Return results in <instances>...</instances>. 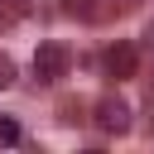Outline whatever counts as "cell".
Segmentation results:
<instances>
[{
    "label": "cell",
    "instance_id": "obj_1",
    "mask_svg": "<svg viewBox=\"0 0 154 154\" xmlns=\"http://www.w3.org/2000/svg\"><path fill=\"white\" fill-rule=\"evenodd\" d=\"M67 67H72V53H67L63 43H38V53H34V77H38L43 87H53L58 77H67Z\"/></svg>",
    "mask_w": 154,
    "mask_h": 154
},
{
    "label": "cell",
    "instance_id": "obj_9",
    "mask_svg": "<svg viewBox=\"0 0 154 154\" xmlns=\"http://www.w3.org/2000/svg\"><path fill=\"white\" fill-rule=\"evenodd\" d=\"M144 38H149V43H154V24H149V34H144Z\"/></svg>",
    "mask_w": 154,
    "mask_h": 154
},
{
    "label": "cell",
    "instance_id": "obj_5",
    "mask_svg": "<svg viewBox=\"0 0 154 154\" xmlns=\"http://www.w3.org/2000/svg\"><path fill=\"white\" fill-rule=\"evenodd\" d=\"M58 120H63V125L82 120V101H77V96H63V101H58Z\"/></svg>",
    "mask_w": 154,
    "mask_h": 154
},
{
    "label": "cell",
    "instance_id": "obj_3",
    "mask_svg": "<svg viewBox=\"0 0 154 154\" xmlns=\"http://www.w3.org/2000/svg\"><path fill=\"white\" fill-rule=\"evenodd\" d=\"M101 67H106V77H135V67H140L135 43H111L106 58H101Z\"/></svg>",
    "mask_w": 154,
    "mask_h": 154
},
{
    "label": "cell",
    "instance_id": "obj_8",
    "mask_svg": "<svg viewBox=\"0 0 154 154\" xmlns=\"http://www.w3.org/2000/svg\"><path fill=\"white\" fill-rule=\"evenodd\" d=\"M0 140L14 144V140H19V125H14V120H0Z\"/></svg>",
    "mask_w": 154,
    "mask_h": 154
},
{
    "label": "cell",
    "instance_id": "obj_6",
    "mask_svg": "<svg viewBox=\"0 0 154 154\" xmlns=\"http://www.w3.org/2000/svg\"><path fill=\"white\" fill-rule=\"evenodd\" d=\"M5 87H14V58L10 53H0V91Z\"/></svg>",
    "mask_w": 154,
    "mask_h": 154
},
{
    "label": "cell",
    "instance_id": "obj_4",
    "mask_svg": "<svg viewBox=\"0 0 154 154\" xmlns=\"http://www.w3.org/2000/svg\"><path fill=\"white\" fill-rule=\"evenodd\" d=\"M34 14V0H0V24H19Z\"/></svg>",
    "mask_w": 154,
    "mask_h": 154
},
{
    "label": "cell",
    "instance_id": "obj_2",
    "mask_svg": "<svg viewBox=\"0 0 154 154\" xmlns=\"http://www.w3.org/2000/svg\"><path fill=\"white\" fill-rule=\"evenodd\" d=\"M91 120H96V130H106V135H125V130H130V106H125L116 91H106V96L96 101V116H91Z\"/></svg>",
    "mask_w": 154,
    "mask_h": 154
},
{
    "label": "cell",
    "instance_id": "obj_7",
    "mask_svg": "<svg viewBox=\"0 0 154 154\" xmlns=\"http://www.w3.org/2000/svg\"><path fill=\"white\" fill-rule=\"evenodd\" d=\"M144 130L154 135V82L144 87Z\"/></svg>",
    "mask_w": 154,
    "mask_h": 154
}]
</instances>
